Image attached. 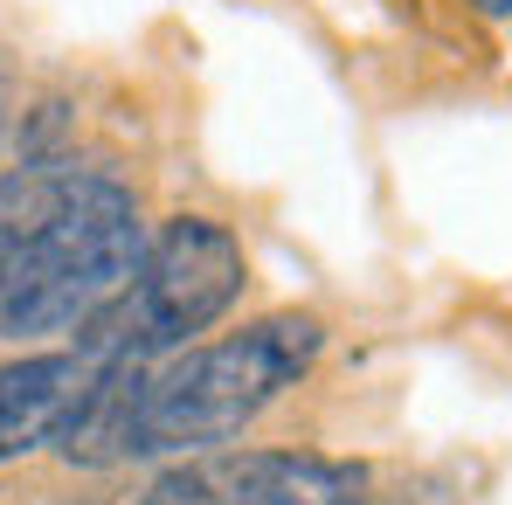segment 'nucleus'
Masks as SVG:
<instances>
[{
	"label": "nucleus",
	"mask_w": 512,
	"mask_h": 505,
	"mask_svg": "<svg viewBox=\"0 0 512 505\" xmlns=\"http://www.w3.org/2000/svg\"><path fill=\"white\" fill-rule=\"evenodd\" d=\"M132 505H367V471L305 450H201Z\"/></svg>",
	"instance_id": "nucleus-4"
},
{
	"label": "nucleus",
	"mask_w": 512,
	"mask_h": 505,
	"mask_svg": "<svg viewBox=\"0 0 512 505\" xmlns=\"http://www.w3.org/2000/svg\"><path fill=\"white\" fill-rule=\"evenodd\" d=\"M146 222L118 173L21 160L0 173V339L77 333L139 270Z\"/></svg>",
	"instance_id": "nucleus-1"
},
{
	"label": "nucleus",
	"mask_w": 512,
	"mask_h": 505,
	"mask_svg": "<svg viewBox=\"0 0 512 505\" xmlns=\"http://www.w3.org/2000/svg\"><path fill=\"white\" fill-rule=\"evenodd\" d=\"M250 284L243 243L208 215H173L160 236H146V256L132 284L77 326V346L90 360H167L194 333H208Z\"/></svg>",
	"instance_id": "nucleus-3"
},
{
	"label": "nucleus",
	"mask_w": 512,
	"mask_h": 505,
	"mask_svg": "<svg viewBox=\"0 0 512 505\" xmlns=\"http://www.w3.org/2000/svg\"><path fill=\"white\" fill-rule=\"evenodd\" d=\"M90 388V353H28L14 367H0V464L56 443L63 416L77 409V395Z\"/></svg>",
	"instance_id": "nucleus-5"
},
{
	"label": "nucleus",
	"mask_w": 512,
	"mask_h": 505,
	"mask_svg": "<svg viewBox=\"0 0 512 505\" xmlns=\"http://www.w3.org/2000/svg\"><path fill=\"white\" fill-rule=\"evenodd\" d=\"M0 132H7V111H0Z\"/></svg>",
	"instance_id": "nucleus-6"
},
{
	"label": "nucleus",
	"mask_w": 512,
	"mask_h": 505,
	"mask_svg": "<svg viewBox=\"0 0 512 505\" xmlns=\"http://www.w3.org/2000/svg\"><path fill=\"white\" fill-rule=\"evenodd\" d=\"M326 326L312 312H270L243 333L208 339L173 353L167 367H146L139 388V457H201L222 450L229 436H243L284 388H298V374L319 360Z\"/></svg>",
	"instance_id": "nucleus-2"
}]
</instances>
